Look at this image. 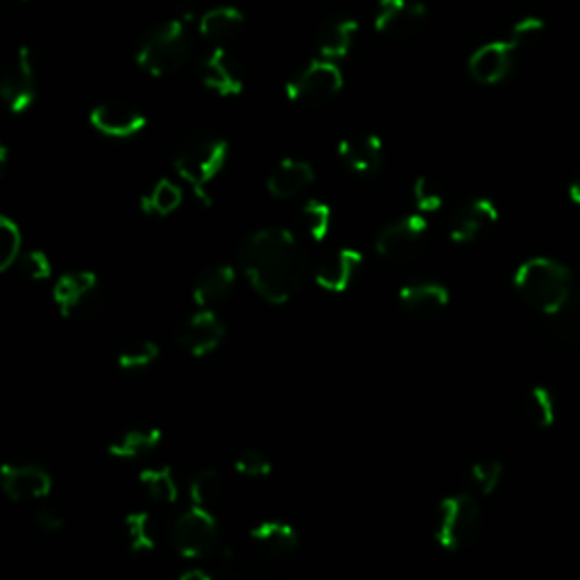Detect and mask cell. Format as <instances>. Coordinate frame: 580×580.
Listing matches in <instances>:
<instances>
[{"label": "cell", "mask_w": 580, "mask_h": 580, "mask_svg": "<svg viewBox=\"0 0 580 580\" xmlns=\"http://www.w3.org/2000/svg\"><path fill=\"white\" fill-rule=\"evenodd\" d=\"M238 266L255 293L275 307L293 300L307 279V253L286 227H264L240 243Z\"/></svg>", "instance_id": "6da1fadb"}, {"label": "cell", "mask_w": 580, "mask_h": 580, "mask_svg": "<svg viewBox=\"0 0 580 580\" xmlns=\"http://www.w3.org/2000/svg\"><path fill=\"white\" fill-rule=\"evenodd\" d=\"M517 296L537 313L558 318L573 293L571 270L549 257L526 259L513 277Z\"/></svg>", "instance_id": "7a4b0ae2"}, {"label": "cell", "mask_w": 580, "mask_h": 580, "mask_svg": "<svg viewBox=\"0 0 580 580\" xmlns=\"http://www.w3.org/2000/svg\"><path fill=\"white\" fill-rule=\"evenodd\" d=\"M193 55L186 19H171L150 30L137 51V64L152 77L178 73Z\"/></svg>", "instance_id": "3957f363"}, {"label": "cell", "mask_w": 580, "mask_h": 580, "mask_svg": "<svg viewBox=\"0 0 580 580\" xmlns=\"http://www.w3.org/2000/svg\"><path fill=\"white\" fill-rule=\"evenodd\" d=\"M227 154V141L212 135H197L191 141H186L178 152L175 173L193 189L200 202L212 204L210 184L225 169Z\"/></svg>", "instance_id": "277c9868"}, {"label": "cell", "mask_w": 580, "mask_h": 580, "mask_svg": "<svg viewBox=\"0 0 580 580\" xmlns=\"http://www.w3.org/2000/svg\"><path fill=\"white\" fill-rule=\"evenodd\" d=\"M481 524L483 513L472 494L444 496L436 513V543L451 554L463 551L476 543Z\"/></svg>", "instance_id": "5b68a950"}, {"label": "cell", "mask_w": 580, "mask_h": 580, "mask_svg": "<svg viewBox=\"0 0 580 580\" xmlns=\"http://www.w3.org/2000/svg\"><path fill=\"white\" fill-rule=\"evenodd\" d=\"M171 543L186 560H202L218 554L221 526L214 511L189 506L171 526Z\"/></svg>", "instance_id": "8992f818"}, {"label": "cell", "mask_w": 580, "mask_h": 580, "mask_svg": "<svg viewBox=\"0 0 580 580\" xmlns=\"http://www.w3.org/2000/svg\"><path fill=\"white\" fill-rule=\"evenodd\" d=\"M345 85L343 71L339 62L331 60H313L307 64L293 79L286 85L288 100L302 107H320L334 100Z\"/></svg>", "instance_id": "52a82bcc"}, {"label": "cell", "mask_w": 580, "mask_h": 580, "mask_svg": "<svg viewBox=\"0 0 580 580\" xmlns=\"http://www.w3.org/2000/svg\"><path fill=\"white\" fill-rule=\"evenodd\" d=\"M429 234V221L422 214H410L388 223L375 238V250L379 257L406 264L416 259Z\"/></svg>", "instance_id": "ba28073f"}, {"label": "cell", "mask_w": 580, "mask_h": 580, "mask_svg": "<svg viewBox=\"0 0 580 580\" xmlns=\"http://www.w3.org/2000/svg\"><path fill=\"white\" fill-rule=\"evenodd\" d=\"M0 96L14 114L28 111L36 100V75L30 46H21L0 75Z\"/></svg>", "instance_id": "9c48e42d"}, {"label": "cell", "mask_w": 580, "mask_h": 580, "mask_svg": "<svg viewBox=\"0 0 580 580\" xmlns=\"http://www.w3.org/2000/svg\"><path fill=\"white\" fill-rule=\"evenodd\" d=\"M53 487V474L36 463H6L0 468V490L14 504L46 500Z\"/></svg>", "instance_id": "30bf717a"}, {"label": "cell", "mask_w": 580, "mask_h": 580, "mask_svg": "<svg viewBox=\"0 0 580 580\" xmlns=\"http://www.w3.org/2000/svg\"><path fill=\"white\" fill-rule=\"evenodd\" d=\"M227 336V326L214 309H197L178 329V343L195 358L214 354Z\"/></svg>", "instance_id": "8fae6325"}, {"label": "cell", "mask_w": 580, "mask_h": 580, "mask_svg": "<svg viewBox=\"0 0 580 580\" xmlns=\"http://www.w3.org/2000/svg\"><path fill=\"white\" fill-rule=\"evenodd\" d=\"M89 120L100 135L109 139H132L141 135L148 126L146 114L139 107L130 103H122V100L100 103L92 111Z\"/></svg>", "instance_id": "7c38bea8"}, {"label": "cell", "mask_w": 580, "mask_h": 580, "mask_svg": "<svg viewBox=\"0 0 580 580\" xmlns=\"http://www.w3.org/2000/svg\"><path fill=\"white\" fill-rule=\"evenodd\" d=\"M427 6L420 0H379L375 30L388 36H412L427 23Z\"/></svg>", "instance_id": "4fadbf2b"}, {"label": "cell", "mask_w": 580, "mask_h": 580, "mask_svg": "<svg viewBox=\"0 0 580 580\" xmlns=\"http://www.w3.org/2000/svg\"><path fill=\"white\" fill-rule=\"evenodd\" d=\"M500 221V206L490 197H472L453 212L449 221V238L459 245L476 240L485 229Z\"/></svg>", "instance_id": "5bb4252c"}, {"label": "cell", "mask_w": 580, "mask_h": 580, "mask_svg": "<svg viewBox=\"0 0 580 580\" xmlns=\"http://www.w3.org/2000/svg\"><path fill=\"white\" fill-rule=\"evenodd\" d=\"M363 264V255L354 247H339V250L326 253L313 270V281L324 293L341 296L352 286L358 268Z\"/></svg>", "instance_id": "9a60e30c"}, {"label": "cell", "mask_w": 580, "mask_h": 580, "mask_svg": "<svg viewBox=\"0 0 580 580\" xmlns=\"http://www.w3.org/2000/svg\"><path fill=\"white\" fill-rule=\"evenodd\" d=\"M517 51L519 49L513 44L511 39L490 41V44H483L481 49L472 53L468 71L479 82V85H485V87L500 85L502 79L508 77Z\"/></svg>", "instance_id": "2e32d148"}, {"label": "cell", "mask_w": 580, "mask_h": 580, "mask_svg": "<svg viewBox=\"0 0 580 580\" xmlns=\"http://www.w3.org/2000/svg\"><path fill=\"white\" fill-rule=\"evenodd\" d=\"M202 85L223 98L240 96L245 89V71L227 49H214L202 62Z\"/></svg>", "instance_id": "e0dca14e"}, {"label": "cell", "mask_w": 580, "mask_h": 580, "mask_svg": "<svg viewBox=\"0 0 580 580\" xmlns=\"http://www.w3.org/2000/svg\"><path fill=\"white\" fill-rule=\"evenodd\" d=\"M98 293V275L92 270L64 272L53 286V304L62 318H73Z\"/></svg>", "instance_id": "ac0fdd59"}, {"label": "cell", "mask_w": 580, "mask_h": 580, "mask_svg": "<svg viewBox=\"0 0 580 580\" xmlns=\"http://www.w3.org/2000/svg\"><path fill=\"white\" fill-rule=\"evenodd\" d=\"M397 300L408 315L418 320H431L449 307L451 293L440 281H412L399 290Z\"/></svg>", "instance_id": "d6986e66"}, {"label": "cell", "mask_w": 580, "mask_h": 580, "mask_svg": "<svg viewBox=\"0 0 580 580\" xmlns=\"http://www.w3.org/2000/svg\"><path fill=\"white\" fill-rule=\"evenodd\" d=\"M236 286V270L229 264H214L200 270L193 281L191 296L197 309H214L229 300Z\"/></svg>", "instance_id": "ffe728a7"}, {"label": "cell", "mask_w": 580, "mask_h": 580, "mask_svg": "<svg viewBox=\"0 0 580 580\" xmlns=\"http://www.w3.org/2000/svg\"><path fill=\"white\" fill-rule=\"evenodd\" d=\"M250 537H253L255 547L272 560H283L300 549L298 528L293 524L281 522V519L259 522L257 526H253Z\"/></svg>", "instance_id": "44dd1931"}, {"label": "cell", "mask_w": 580, "mask_h": 580, "mask_svg": "<svg viewBox=\"0 0 580 580\" xmlns=\"http://www.w3.org/2000/svg\"><path fill=\"white\" fill-rule=\"evenodd\" d=\"M339 157L354 173L375 175L384 163V141L372 132L352 135L339 143Z\"/></svg>", "instance_id": "7402d4cb"}, {"label": "cell", "mask_w": 580, "mask_h": 580, "mask_svg": "<svg viewBox=\"0 0 580 580\" xmlns=\"http://www.w3.org/2000/svg\"><path fill=\"white\" fill-rule=\"evenodd\" d=\"M358 34V21L352 17H331L326 19L315 34V46L320 57L339 62L345 60L354 46Z\"/></svg>", "instance_id": "603a6c76"}, {"label": "cell", "mask_w": 580, "mask_h": 580, "mask_svg": "<svg viewBox=\"0 0 580 580\" xmlns=\"http://www.w3.org/2000/svg\"><path fill=\"white\" fill-rule=\"evenodd\" d=\"M315 182L313 165L304 159H283L268 175L266 189L277 200H290L304 193Z\"/></svg>", "instance_id": "cb8c5ba5"}, {"label": "cell", "mask_w": 580, "mask_h": 580, "mask_svg": "<svg viewBox=\"0 0 580 580\" xmlns=\"http://www.w3.org/2000/svg\"><path fill=\"white\" fill-rule=\"evenodd\" d=\"M243 25H245V14L238 8L223 6V8L206 10L200 17L197 32L216 49H225V44H229L232 39L240 34Z\"/></svg>", "instance_id": "d4e9b609"}, {"label": "cell", "mask_w": 580, "mask_h": 580, "mask_svg": "<svg viewBox=\"0 0 580 580\" xmlns=\"http://www.w3.org/2000/svg\"><path fill=\"white\" fill-rule=\"evenodd\" d=\"M163 440L161 429L157 427H137L122 431L116 440L109 442L107 451L116 461H139L143 455L152 453Z\"/></svg>", "instance_id": "484cf974"}, {"label": "cell", "mask_w": 580, "mask_h": 580, "mask_svg": "<svg viewBox=\"0 0 580 580\" xmlns=\"http://www.w3.org/2000/svg\"><path fill=\"white\" fill-rule=\"evenodd\" d=\"M139 483L148 492L150 500L157 504H178L180 500V483L173 468L169 465L141 470Z\"/></svg>", "instance_id": "4316f807"}, {"label": "cell", "mask_w": 580, "mask_h": 580, "mask_svg": "<svg viewBox=\"0 0 580 580\" xmlns=\"http://www.w3.org/2000/svg\"><path fill=\"white\" fill-rule=\"evenodd\" d=\"M223 494H225V481L218 470L212 468L200 470L189 481L191 506L214 511V506L223 500Z\"/></svg>", "instance_id": "83f0119b"}, {"label": "cell", "mask_w": 580, "mask_h": 580, "mask_svg": "<svg viewBox=\"0 0 580 580\" xmlns=\"http://www.w3.org/2000/svg\"><path fill=\"white\" fill-rule=\"evenodd\" d=\"M524 416L535 429H551L558 418L554 393L547 386H533L524 399Z\"/></svg>", "instance_id": "f1b7e54d"}, {"label": "cell", "mask_w": 580, "mask_h": 580, "mask_svg": "<svg viewBox=\"0 0 580 580\" xmlns=\"http://www.w3.org/2000/svg\"><path fill=\"white\" fill-rule=\"evenodd\" d=\"M182 200H184V193L175 182L161 180L150 189V193H146L141 197V212L146 216L165 218V216H171L180 210Z\"/></svg>", "instance_id": "f546056e"}, {"label": "cell", "mask_w": 580, "mask_h": 580, "mask_svg": "<svg viewBox=\"0 0 580 580\" xmlns=\"http://www.w3.org/2000/svg\"><path fill=\"white\" fill-rule=\"evenodd\" d=\"M126 535L132 554H152L157 549L154 522L146 511H135L126 515Z\"/></svg>", "instance_id": "4dcf8cb0"}, {"label": "cell", "mask_w": 580, "mask_h": 580, "mask_svg": "<svg viewBox=\"0 0 580 580\" xmlns=\"http://www.w3.org/2000/svg\"><path fill=\"white\" fill-rule=\"evenodd\" d=\"M21 257H23L21 227L10 216H0V272H8L14 266H19Z\"/></svg>", "instance_id": "1f68e13d"}, {"label": "cell", "mask_w": 580, "mask_h": 580, "mask_svg": "<svg viewBox=\"0 0 580 580\" xmlns=\"http://www.w3.org/2000/svg\"><path fill=\"white\" fill-rule=\"evenodd\" d=\"M331 221H334V214H331V206L326 202L309 200L300 210V225L315 243H322L329 236Z\"/></svg>", "instance_id": "d6a6232c"}, {"label": "cell", "mask_w": 580, "mask_h": 580, "mask_svg": "<svg viewBox=\"0 0 580 580\" xmlns=\"http://www.w3.org/2000/svg\"><path fill=\"white\" fill-rule=\"evenodd\" d=\"M502 479H504V463L496 461V459L476 461L468 470V481L474 487V492L481 494V496L494 494L496 487L502 485Z\"/></svg>", "instance_id": "836d02e7"}, {"label": "cell", "mask_w": 580, "mask_h": 580, "mask_svg": "<svg viewBox=\"0 0 580 580\" xmlns=\"http://www.w3.org/2000/svg\"><path fill=\"white\" fill-rule=\"evenodd\" d=\"M161 350L154 341H139V343H132L130 347L122 350L116 358V365L118 369L122 372H141V369H148L157 363Z\"/></svg>", "instance_id": "e575fe53"}, {"label": "cell", "mask_w": 580, "mask_h": 580, "mask_svg": "<svg viewBox=\"0 0 580 580\" xmlns=\"http://www.w3.org/2000/svg\"><path fill=\"white\" fill-rule=\"evenodd\" d=\"M412 200H416V206L422 214H433L442 210L444 191L433 178L420 175L416 184H412Z\"/></svg>", "instance_id": "d590c367"}, {"label": "cell", "mask_w": 580, "mask_h": 580, "mask_svg": "<svg viewBox=\"0 0 580 580\" xmlns=\"http://www.w3.org/2000/svg\"><path fill=\"white\" fill-rule=\"evenodd\" d=\"M234 470L245 479H268L275 468L261 449H243L236 455Z\"/></svg>", "instance_id": "8d00e7d4"}, {"label": "cell", "mask_w": 580, "mask_h": 580, "mask_svg": "<svg viewBox=\"0 0 580 580\" xmlns=\"http://www.w3.org/2000/svg\"><path fill=\"white\" fill-rule=\"evenodd\" d=\"M21 275L28 281H49L53 277V264L44 250H30L19 261Z\"/></svg>", "instance_id": "74e56055"}, {"label": "cell", "mask_w": 580, "mask_h": 580, "mask_svg": "<svg viewBox=\"0 0 580 580\" xmlns=\"http://www.w3.org/2000/svg\"><path fill=\"white\" fill-rule=\"evenodd\" d=\"M545 30H547L545 19H540V17H524L511 28V41L517 49H522V46L530 44V41H535L537 36H540Z\"/></svg>", "instance_id": "f35d334b"}, {"label": "cell", "mask_w": 580, "mask_h": 580, "mask_svg": "<svg viewBox=\"0 0 580 580\" xmlns=\"http://www.w3.org/2000/svg\"><path fill=\"white\" fill-rule=\"evenodd\" d=\"M562 315V331L571 341H580V283L573 288V293L567 307L560 311Z\"/></svg>", "instance_id": "ab89813d"}, {"label": "cell", "mask_w": 580, "mask_h": 580, "mask_svg": "<svg viewBox=\"0 0 580 580\" xmlns=\"http://www.w3.org/2000/svg\"><path fill=\"white\" fill-rule=\"evenodd\" d=\"M32 522L39 530H44V533H60L66 526V517L55 508H36L32 515Z\"/></svg>", "instance_id": "60d3db41"}, {"label": "cell", "mask_w": 580, "mask_h": 580, "mask_svg": "<svg viewBox=\"0 0 580 580\" xmlns=\"http://www.w3.org/2000/svg\"><path fill=\"white\" fill-rule=\"evenodd\" d=\"M178 580H214L210 573L202 571V569H189L186 573H182Z\"/></svg>", "instance_id": "b9f144b4"}, {"label": "cell", "mask_w": 580, "mask_h": 580, "mask_svg": "<svg viewBox=\"0 0 580 580\" xmlns=\"http://www.w3.org/2000/svg\"><path fill=\"white\" fill-rule=\"evenodd\" d=\"M223 580H264L261 576H253V573H245V571H229Z\"/></svg>", "instance_id": "7bdbcfd3"}, {"label": "cell", "mask_w": 580, "mask_h": 580, "mask_svg": "<svg viewBox=\"0 0 580 580\" xmlns=\"http://www.w3.org/2000/svg\"><path fill=\"white\" fill-rule=\"evenodd\" d=\"M569 197H571L573 204L580 206V173L573 178V182H571V186H569Z\"/></svg>", "instance_id": "ee69618b"}, {"label": "cell", "mask_w": 580, "mask_h": 580, "mask_svg": "<svg viewBox=\"0 0 580 580\" xmlns=\"http://www.w3.org/2000/svg\"><path fill=\"white\" fill-rule=\"evenodd\" d=\"M8 161H10V150H8V146H0V173L6 171Z\"/></svg>", "instance_id": "f6af8a7d"}, {"label": "cell", "mask_w": 580, "mask_h": 580, "mask_svg": "<svg viewBox=\"0 0 580 580\" xmlns=\"http://www.w3.org/2000/svg\"><path fill=\"white\" fill-rule=\"evenodd\" d=\"M10 3H14V6H23V3H28V0H10Z\"/></svg>", "instance_id": "bcb514c9"}]
</instances>
